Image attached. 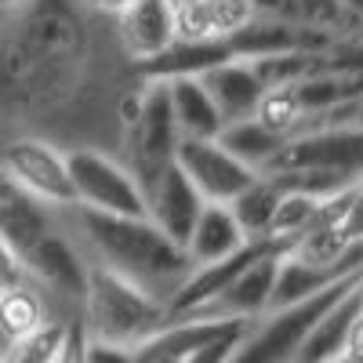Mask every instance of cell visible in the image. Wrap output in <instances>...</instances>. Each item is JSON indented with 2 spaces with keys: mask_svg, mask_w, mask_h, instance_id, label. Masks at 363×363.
<instances>
[{
  "mask_svg": "<svg viewBox=\"0 0 363 363\" xmlns=\"http://www.w3.org/2000/svg\"><path fill=\"white\" fill-rule=\"evenodd\" d=\"M142 84L109 18L80 0H22L0 11V138L116 153Z\"/></svg>",
  "mask_w": 363,
  "mask_h": 363,
  "instance_id": "obj_1",
  "label": "cell"
},
{
  "mask_svg": "<svg viewBox=\"0 0 363 363\" xmlns=\"http://www.w3.org/2000/svg\"><path fill=\"white\" fill-rule=\"evenodd\" d=\"M58 222L73 236L87 265H102L131 280L164 306H171V298L193 272L186 251L145 215H102L87 207H66L58 211Z\"/></svg>",
  "mask_w": 363,
  "mask_h": 363,
  "instance_id": "obj_2",
  "label": "cell"
},
{
  "mask_svg": "<svg viewBox=\"0 0 363 363\" xmlns=\"http://www.w3.org/2000/svg\"><path fill=\"white\" fill-rule=\"evenodd\" d=\"M258 174L291 193H338L363 178V124H330L284 138Z\"/></svg>",
  "mask_w": 363,
  "mask_h": 363,
  "instance_id": "obj_3",
  "label": "cell"
},
{
  "mask_svg": "<svg viewBox=\"0 0 363 363\" xmlns=\"http://www.w3.org/2000/svg\"><path fill=\"white\" fill-rule=\"evenodd\" d=\"M77 323L84 327L87 342H106L135 352L167 323V306L116 272L87 265V287Z\"/></svg>",
  "mask_w": 363,
  "mask_h": 363,
  "instance_id": "obj_4",
  "label": "cell"
},
{
  "mask_svg": "<svg viewBox=\"0 0 363 363\" xmlns=\"http://www.w3.org/2000/svg\"><path fill=\"white\" fill-rule=\"evenodd\" d=\"M363 272H356V277L327 287L323 294L309 298V301H298V306H280V309H265L251 327L247 335L236 342L229 363H294L301 342H306V335L313 330V323L335 306V301L352 287L359 284Z\"/></svg>",
  "mask_w": 363,
  "mask_h": 363,
  "instance_id": "obj_5",
  "label": "cell"
},
{
  "mask_svg": "<svg viewBox=\"0 0 363 363\" xmlns=\"http://www.w3.org/2000/svg\"><path fill=\"white\" fill-rule=\"evenodd\" d=\"M178 142L182 138L174 131L164 84L160 80H145L142 95H138V106L128 116L124 135H120V149H116L120 164H124L138 178V186H142V182H149L153 174H160L164 167L174 164Z\"/></svg>",
  "mask_w": 363,
  "mask_h": 363,
  "instance_id": "obj_6",
  "label": "cell"
},
{
  "mask_svg": "<svg viewBox=\"0 0 363 363\" xmlns=\"http://www.w3.org/2000/svg\"><path fill=\"white\" fill-rule=\"evenodd\" d=\"M0 164L18 186V193H26L29 200H37L51 211H66L77 203L66 149H58L55 142L33 135L0 138Z\"/></svg>",
  "mask_w": 363,
  "mask_h": 363,
  "instance_id": "obj_7",
  "label": "cell"
},
{
  "mask_svg": "<svg viewBox=\"0 0 363 363\" xmlns=\"http://www.w3.org/2000/svg\"><path fill=\"white\" fill-rule=\"evenodd\" d=\"M69 178H73V207L102 211V215H145L138 178L106 149H69Z\"/></svg>",
  "mask_w": 363,
  "mask_h": 363,
  "instance_id": "obj_8",
  "label": "cell"
},
{
  "mask_svg": "<svg viewBox=\"0 0 363 363\" xmlns=\"http://www.w3.org/2000/svg\"><path fill=\"white\" fill-rule=\"evenodd\" d=\"M174 164L193 182V189L200 193L203 203H229L233 196H240L258 178L244 160H236L218 138H182Z\"/></svg>",
  "mask_w": 363,
  "mask_h": 363,
  "instance_id": "obj_9",
  "label": "cell"
},
{
  "mask_svg": "<svg viewBox=\"0 0 363 363\" xmlns=\"http://www.w3.org/2000/svg\"><path fill=\"white\" fill-rule=\"evenodd\" d=\"M109 26L120 55L135 69L153 62L157 55H164L178 40V18L167 0H135L116 18H109Z\"/></svg>",
  "mask_w": 363,
  "mask_h": 363,
  "instance_id": "obj_10",
  "label": "cell"
},
{
  "mask_svg": "<svg viewBox=\"0 0 363 363\" xmlns=\"http://www.w3.org/2000/svg\"><path fill=\"white\" fill-rule=\"evenodd\" d=\"M284 251H265L251 265H244L225 284L215 298L200 306L189 316H207V320H258L272 306V287H277V269H280Z\"/></svg>",
  "mask_w": 363,
  "mask_h": 363,
  "instance_id": "obj_11",
  "label": "cell"
},
{
  "mask_svg": "<svg viewBox=\"0 0 363 363\" xmlns=\"http://www.w3.org/2000/svg\"><path fill=\"white\" fill-rule=\"evenodd\" d=\"M142 207H145V218L182 247L193 222H196V215H200L203 200L193 189V182L182 174V167L171 164L149 182H142Z\"/></svg>",
  "mask_w": 363,
  "mask_h": 363,
  "instance_id": "obj_12",
  "label": "cell"
},
{
  "mask_svg": "<svg viewBox=\"0 0 363 363\" xmlns=\"http://www.w3.org/2000/svg\"><path fill=\"white\" fill-rule=\"evenodd\" d=\"M200 80L207 87V95L215 99L225 124L255 116L262 95L269 91V84L262 80V73L255 69L251 58H229V62H218L207 73H200Z\"/></svg>",
  "mask_w": 363,
  "mask_h": 363,
  "instance_id": "obj_13",
  "label": "cell"
},
{
  "mask_svg": "<svg viewBox=\"0 0 363 363\" xmlns=\"http://www.w3.org/2000/svg\"><path fill=\"white\" fill-rule=\"evenodd\" d=\"M55 320H62V316L55 313L51 298L37 284L18 277L15 284L0 291V352H8L11 345L26 342L29 335H37V330H44Z\"/></svg>",
  "mask_w": 363,
  "mask_h": 363,
  "instance_id": "obj_14",
  "label": "cell"
},
{
  "mask_svg": "<svg viewBox=\"0 0 363 363\" xmlns=\"http://www.w3.org/2000/svg\"><path fill=\"white\" fill-rule=\"evenodd\" d=\"M178 40L186 44H222L258 18L251 0H196L178 11Z\"/></svg>",
  "mask_w": 363,
  "mask_h": 363,
  "instance_id": "obj_15",
  "label": "cell"
},
{
  "mask_svg": "<svg viewBox=\"0 0 363 363\" xmlns=\"http://www.w3.org/2000/svg\"><path fill=\"white\" fill-rule=\"evenodd\" d=\"M247 244L251 240L236 225L229 203H203L182 251H186V258L193 265H211V262H222L236 251H244Z\"/></svg>",
  "mask_w": 363,
  "mask_h": 363,
  "instance_id": "obj_16",
  "label": "cell"
},
{
  "mask_svg": "<svg viewBox=\"0 0 363 363\" xmlns=\"http://www.w3.org/2000/svg\"><path fill=\"white\" fill-rule=\"evenodd\" d=\"M167 91V106H171V120L178 138H218L225 120L215 106V99L207 95V87L200 77H174V80H160Z\"/></svg>",
  "mask_w": 363,
  "mask_h": 363,
  "instance_id": "obj_17",
  "label": "cell"
},
{
  "mask_svg": "<svg viewBox=\"0 0 363 363\" xmlns=\"http://www.w3.org/2000/svg\"><path fill=\"white\" fill-rule=\"evenodd\" d=\"M359 309H363V277L313 323V330L306 335V342H301L294 363H327V359L342 356L345 335H349V327H352Z\"/></svg>",
  "mask_w": 363,
  "mask_h": 363,
  "instance_id": "obj_18",
  "label": "cell"
},
{
  "mask_svg": "<svg viewBox=\"0 0 363 363\" xmlns=\"http://www.w3.org/2000/svg\"><path fill=\"white\" fill-rule=\"evenodd\" d=\"M280 186L269 178H255L251 186L229 200V211L236 225L244 229V236L251 240V244H269V225H272V215H277V203H280Z\"/></svg>",
  "mask_w": 363,
  "mask_h": 363,
  "instance_id": "obj_19",
  "label": "cell"
},
{
  "mask_svg": "<svg viewBox=\"0 0 363 363\" xmlns=\"http://www.w3.org/2000/svg\"><path fill=\"white\" fill-rule=\"evenodd\" d=\"M218 142L229 149L236 160H244L255 174H258V171L272 160V153H277V149L284 145V138H280V135H272L269 128H262L255 116L236 120V124H225L222 135H218Z\"/></svg>",
  "mask_w": 363,
  "mask_h": 363,
  "instance_id": "obj_20",
  "label": "cell"
},
{
  "mask_svg": "<svg viewBox=\"0 0 363 363\" xmlns=\"http://www.w3.org/2000/svg\"><path fill=\"white\" fill-rule=\"evenodd\" d=\"M66 327H69V320L48 323L44 330L29 335L26 342L11 345V349L4 352V363H55L58 349H62V338H66Z\"/></svg>",
  "mask_w": 363,
  "mask_h": 363,
  "instance_id": "obj_21",
  "label": "cell"
},
{
  "mask_svg": "<svg viewBox=\"0 0 363 363\" xmlns=\"http://www.w3.org/2000/svg\"><path fill=\"white\" fill-rule=\"evenodd\" d=\"M342 233H345L349 240H363V178L349 186L345 215H342Z\"/></svg>",
  "mask_w": 363,
  "mask_h": 363,
  "instance_id": "obj_22",
  "label": "cell"
},
{
  "mask_svg": "<svg viewBox=\"0 0 363 363\" xmlns=\"http://www.w3.org/2000/svg\"><path fill=\"white\" fill-rule=\"evenodd\" d=\"M247 335V330H244ZM240 335V338H244ZM240 338H222V342H211V345H200V349H193V352H186L182 359H174V363H229V356H233V349H236V342Z\"/></svg>",
  "mask_w": 363,
  "mask_h": 363,
  "instance_id": "obj_23",
  "label": "cell"
},
{
  "mask_svg": "<svg viewBox=\"0 0 363 363\" xmlns=\"http://www.w3.org/2000/svg\"><path fill=\"white\" fill-rule=\"evenodd\" d=\"M55 363H87V335H84V327L77 320H69L62 349H58Z\"/></svg>",
  "mask_w": 363,
  "mask_h": 363,
  "instance_id": "obj_24",
  "label": "cell"
},
{
  "mask_svg": "<svg viewBox=\"0 0 363 363\" xmlns=\"http://www.w3.org/2000/svg\"><path fill=\"white\" fill-rule=\"evenodd\" d=\"M87 363H135V352L106 342H87Z\"/></svg>",
  "mask_w": 363,
  "mask_h": 363,
  "instance_id": "obj_25",
  "label": "cell"
},
{
  "mask_svg": "<svg viewBox=\"0 0 363 363\" xmlns=\"http://www.w3.org/2000/svg\"><path fill=\"white\" fill-rule=\"evenodd\" d=\"M342 356L352 359V363H363V309L356 313L349 335H345V345H342Z\"/></svg>",
  "mask_w": 363,
  "mask_h": 363,
  "instance_id": "obj_26",
  "label": "cell"
},
{
  "mask_svg": "<svg viewBox=\"0 0 363 363\" xmlns=\"http://www.w3.org/2000/svg\"><path fill=\"white\" fill-rule=\"evenodd\" d=\"M251 8H255L258 15H269V18H284V22H291L294 0H251Z\"/></svg>",
  "mask_w": 363,
  "mask_h": 363,
  "instance_id": "obj_27",
  "label": "cell"
},
{
  "mask_svg": "<svg viewBox=\"0 0 363 363\" xmlns=\"http://www.w3.org/2000/svg\"><path fill=\"white\" fill-rule=\"evenodd\" d=\"M80 4H84L87 11H95L99 18H116L128 4H135V0H80Z\"/></svg>",
  "mask_w": 363,
  "mask_h": 363,
  "instance_id": "obj_28",
  "label": "cell"
},
{
  "mask_svg": "<svg viewBox=\"0 0 363 363\" xmlns=\"http://www.w3.org/2000/svg\"><path fill=\"white\" fill-rule=\"evenodd\" d=\"M18 193V186H15V182L8 178V171H4V164H0V203H8L11 196Z\"/></svg>",
  "mask_w": 363,
  "mask_h": 363,
  "instance_id": "obj_29",
  "label": "cell"
},
{
  "mask_svg": "<svg viewBox=\"0 0 363 363\" xmlns=\"http://www.w3.org/2000/svg\"><path fill=\"white\" fill-rule=\"evenodd\" d=\"M167 4H171V11L178 15V11H186L189 4H196V0H167Z\"/></svg>",
  "mask_w": 363,
  "mask_h": 363,
  "instance_id": "obj_30",
  "label": "cell"
},
{
  "mask_svg": "<svg viewBox=\"0 0 363 363\" xmlns=\"http://www.w3.org/2000/svg\"><path fill=\"white\" fill-rule=\"evenodd\" d=\"M342 4H345V8H352V11H359V15H363V0H342Z\"/></svg>",
  "mask_w": 363,
  "mask_h": 363,
  "instance_id": "obj_31",
  "label": "cell"
},
{
  "mask_svg": "<svg viewBox=\"0 0 363 363\" xmlns=\"http://www.w3.org/2000/svg\"><path fill=\"white\" fill-rule=\"evenodd\" d=\"M15 4H22V0H0V11H8V8H15Z\"/></svg>",
  "mask_w": 363,
  "mask_h": 363,
  "instance_id": "obj_32",
  "label": "cell"
},
{
  "mask_svg": "<svg viewBox=\"0 0 363 363\" xmlns=\"http://www.w3.org/2000/svg\"><path fill=\"white\" fill-rule=\"evenodd\" d=\"M135 363H174V359H138L135 356Z\"/></svg>",
  "mask_w": 363,
  "mask_h": 363,
  "instance_id": "obj_33",
  "label": "cell"
},
{
  "mask_svg": "<svg viewBox=\"0 0 363 363\" xmlns=\"http://www.w3.org/2000/svg\"><path fill=\"white\" fill-rule=\"evenodd\" d=\"M327 363H352V359H345V356H335V359H327Z\"/></svg>",
  "mask_w": 363,
  "mask_h": 363,
  "instance_id": "obj_34",
  "label": "cell"
},
{
  "mask_svg": "<svg viewBox=\"0 0 363 363\" xmlns=\"http://www.w3.org/2000/svg\"><path fill=\"white\" fill-rule=\"evenodd\" d=\"M0 363H4V352H0Z\"/></svg>",
  "mask_w": 363,
  "mask_h": 363,
  "instance_id": "obj_35",
  "label": "cell"
}]
</instances>
